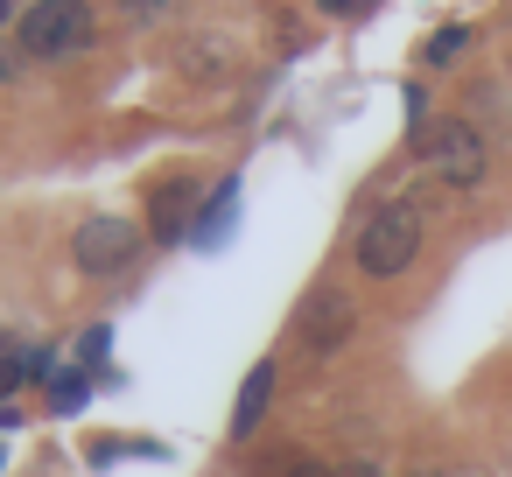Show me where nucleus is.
I'll return each mask as SVG.
<instances>
[{
    "instance_id": "obj_7",
    "label": "nucleus",
    "mask_w": 512,
    "mask_h": 477,
    "mask_svg": "<svg viewBox=\"0 0 512 477\" xmlns=\"http://www.w3.org/2000/svg\"><path fill=\"white\" fill-rule=\"evenodd\" d=\"M197 176H169V183H155V239H183L190 232V211H197Z\"/></svg>"
},
{
    "instance_id": "obj_3",
    "label": "nucleus",
    "mask_w": 512,
    "mask_h": 477,
    "mask_svg": "<svg viewBox=\"0 0 512 477\" xmlns=\"http://www.w3.org/2000/svg\"><path fill=\"white\" fill-rule=\"evenodd\" d=\"M421 162H428L449 190H477L484 169H491V148H484V134H477L470 120H435V127L421 134Z\"/></svg>"
},
{
    "instance_id": "obj_10",
    "label": "nucleus",
    "mask_w": 512,
    "mask_h": 477,
    "mask_svg": "<svg viewBox=\"0 0 512 477\" xmlns=\"http://www.w3.org/2000/svg\"><path fill=\"white\" fill-rule=\"evenodd\" d=\"M176 57H183L190 78H218V71H225V43H183Z\"/></svg>"
},
{
    "instance_id": "obj_11",
    "label": "nucleus",
    "mask_w": 512,
    "mask_h": 477,
    "mask_svg": "<svg viewBox=\"0 0 512 477\" xmlns=\"http://www.w3.org/2000/svg\"><path fill=\"white\" fill-rule=\"evenodd\" d=\"M463 43H470V29H442V36H428V50H421V57H428V64H449Z\"/></svg>"
},
{
    "instance_id": "obj_15",
    "label": "nucleus",
    "mask_w": 512,
    "mask_h": 477,
    "mask_svg": "<svg viewBox=\"0 0 512 477\" xmlns=\"http://www.w3.org/2000/svg\"><path fill=\"white\" fill-rule=\"evenodd\" d=\"M281 477H337V470H323V463H309V456H295V463H288Z\"/></svg>"
},
{
    "instance_id": "obj_5",
    "label": "nucleus",
    "mask_w": 512,
    "mask_h": 477,
    "mask_svg": "<svg viewBox=\"0 0 512 477\" xmlns=\"http://www.w3.org/2000/svg\"><path fill=\"white\" fill-rule=\"evenodd\" d=\"M351 330H358V309H351V295H337V288L309 295V302H302V316H295V337H302V351H309V358L344 351V344H351Z\"/></svg>"
},
{
    "instance_id": "obj_2",
    "label": "nucleus",
    "mask_w": 512,
    "mask_h": 477,
    "mask_svg": "<svg viewBox=\"0 0 512 477\" xmlns=\"http://www.w3.org/2000/svg\"><path fill=\"white\" fill-rule=\"evenodd\" d=\"M99 36L92 8L85 0H36V8L22 15V50L43 57V64H64V57H85Z\"/></svg>"
},
{
    "instance_id": "obj_18",
    "label": "nucleus",
    "mask_w": 512,
    "mask_h": 477,
    "mask_svg": "<svg viewBox=\"0 0 512 477\" xmlns=\"http://www.w3.org/2000/svg\"><path fill=\"white\" fill-rule=\"evenodd\" d=\"M8 8H15V0H0V22H8Z\"/></svg>"
},
{
    "instance_id": "obj_13",
    "label": "nucleus",
    "mask_w": 512,
    "mask_h": 477,
    "mask_svg": "<svg viewBox=\"0 0 512 477\" xmlns=\"http://www.w3.org/2000/svg\"><path fill=\"white\" fill-rule=\"evenodd\" d=\"M29 71V50H8V43H0V85H15Z\"/></svg>"
},
{
    "instance_id": "obj_1",
    "label": "nucleus",
    "mask_w": 512,
    "mask_h": 477,
    "mask_svg": "<svg viewBox=\"0 0 512 477\" xmlns=\"http://www.w3.org/2000/svg\"><path fill=\"white\" fill-rule=\"evenodd\" d=\"M421 204L414 197H393V204H379L365 225H358V246H351V260H358V274L365 281H400L414 260H421Z\"/></svg>"
},
{
    "instance_id": "obj_12",
    "label": "nucleus",
    "mask_w": 512,
    "mask_h": 477,
    "mask_svg": "<svg viewBox=\"0 0 512 477\" xmlns=\"http://www.w3.org/2000/svg\"><path fill=\"white\" fill-rule=\"evenodd\" d=\"M120 15H127V22H162L169 0H120Z\"/></svg>"
},
{
    "instance_id": "obj_17",
    "label": "nucleus",
    "mask_w": 512,
    "mask_h": 477,
    "mask_svg": "<svg viewBox=\"0 0 512 477\" xmlns=\"http://www.w3.org/2000/svg\"><path fill=\"white\" fill-rule=\"evenodd\" d=\"M344 477H386V470H379V463H351Z\"/></svg>"
},
{
    "instance_id": "obj_14",
    "label": "nucleus",
    "mask_w": 512,
    "mask_h": 477,
    "mask_svg": "<svg viewBox=\"0 0 512 477\" xmlns=\"http://www.w3.org/2000/svg\"><path fill=\"white\" fill-rule=\"evenodd\" d=\"M414 477H491V470H477V463H428V470H414Z\"/></svg>"
},
{
    "instance_id": "obj_16",
    "label": "nucleus",
    "mask_w": 512,
    "mask_h": 477,
    "mask_svg": "<svg viewBox=\"0 0 512 477\" xmlns=\"http://www.w3.org/2000/svg\"><path fill=\"white\" fill-rule=\"evenodd\" d=\"M323 8H330V15H358V8H365V0H323Z\"/></svg>"
},
{
    "instance_id": "obj_8",
    "label": "nucleus",
    "mask_w": 512,
    "mask_h": 477,
    "mask_svg": "<svg viewBox=\"0 0 512 477\" xmlns=\"http://www.w3.org/2000/svg\"><path fill=\"white\" fill-rule=\"evenodd\" d=\"M232 225H239V183H218V197L197 211V225H190V246H204V253H218L225 239H232Z\"/></svg>"
},
{
    "instance_id": "obj_6",
    "label": "nucleus",
    "mask_w": 512,
    "mask_h": 477,
    "mask_svg": "<svg viewBox=\"0 0 512 477\" xmlns=\"http://www.w3.org/2000/svg\"><path fill=\"white\" fill-rule=\"evenodd\" d=\"M274 386H281V372H274V358H260V365L246 372L239 400H232V442H253V435H260V421H267V407H274Z\"/></svg>"
},
{
    "instance_id": "obj_9",
    "label": "nucleus",
    "mask_w": 512,
    "mask_h": 477,
    "mask_svg": "<svg viewBox=\"0 0 512 477\" xmlns=\"http://www.w3.org/2000/svg\"><path fill=\"white\" fill-rule=\"evenodd\" d=\"M85 393H92V379H85L78 365L50 372V407H57V414H78V407H85Z\"/></svg>"
},
{
    "instance_id": "obj_4",
    "label": "nucleus",
    "mask_w": 512,
    "mask_h": 477,
    "mask_svg": "<svg viewBox=\"0 0 512 477\" xmlns=\"http://www.w3.org/2000/svg\"><path fill=\"white\" fill-rule=\"evenodd\" d=\"M71 260H78V274H92V281H113V274H127L134 260H141V225L134 218H85L78 225V239H71Z\"/></svg>"
}]
</instances>
